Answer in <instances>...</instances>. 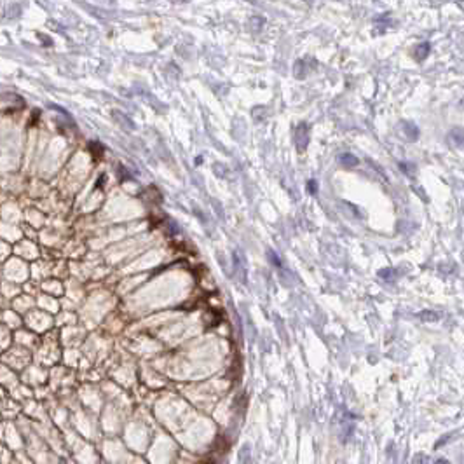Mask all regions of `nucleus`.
Listing matches in <instances>:
<instances>
[{
    "label": "nucleus",
    "instance_id": "6",
    "mask_svg": "<svg viewBox=\"0 0 464 464\" xmlns=\"http://www.w3.org/2000/svg\"><path fill=\"white\" fill-rule=\"evenodd\" d=\"M379 276H381L384 281H393L396 278V271L391 267H386V269H381V271H379Z\"/></svg>",
    "mask_w": 464,
    "mask_h": 464
},
{
    "label": "nucleus",
    "instance_id": "11",
    "mask_svg": "<svg viewBox=\"0 0 464 464\" xmlns=\"http://www.w3.org/2000/svg\"><path fill=\"white\" fill-rule=\"evenodd\" d=\"M318 181L316 180H309L307 181V192L311 194V196H314V194H318Z\"/></svg>",
    "mask_w": 464,
    "mask_h": 464
},
{
    "label": "nucleus",
    "instance_id": "12",
    "mask_svg": "<svg viewBox=\"0 0 464 464\" xmlns=\"http://www.w3.org/2000/svg\"><path fill=\"white\" fill-rule=\"evenodd\" d=\"M422 459H424V457H422L421 454H419V456H415V464H422V463H421Z\"/></svg>",
    "mask_w": 464,
    "mask_h": 464
},
{
    "label": "nucleus",
    "instance_id": "3",
    "mask_svg": "<svg viewBox=\"0 0 464 464\" xmlns=\"http://www.w3.org/2000/svg\"><path fill=\"white\" fill-rule=\"evenodd\" d=\"M429 51H431V44L429 42L417 44L415 49H413V58H415V61H424V59L428 58Z\"/></svg>",
    "mask_w": 464,
    "mask_h": 464
},
{
    "label": "nucleus",
    "instance_id": "4",
    "mask_svg": "<svg viewBox=\"0 0 464 464\" xmlns=\"http://www.w3.org/2000/svg\"><path fill=\"white\" fill-rule=\"evenodd\" d=\"M402 129H403V133H405L406 140H410V142H415L417 138H419V127H417L415 124L403 120V122H402Z\"/></svg>",
    "mask_w": 464,
    "mask_h": 464
},
{
    "label": "nucleus",
    "instance_id": "5",
    "mask_svg": "<svg viewBox=\"0 0 464 464\" xmlns=\"http://www.w3.org/2000/svg\"><path fill=\"white\" fill-rule=\"evenodd\" d=\"M339 161H341L342 166H348V168H354V166H358V163H359L358 157L352 156L351 152H346V154H342V156H339Z\"/></svg>",
    "mask_w": 464,
    "mask_h": 464
},
{
    "label": "nucleus",
    "instance_id": "8",
    "mask_svg": "<svg viewBox=\"0 0 464 464\" xmlns=\"http://www.w3.org/2000/svg\"><path fill=\"white\" fill-rule=\"evenodd\" d=\"M239 459L243 464H250V459H251V450H250V445H244L243 450L239 452Z\"/></svg>",
    "mask_w": 464,
    "mask_h": 464
},
{
    "label": "nucleus",
    "instance_id": "10",
    "mask_svg": "<svg viewBox=\"0 0 464 464\" xmlns=\"http://www.w3.org/2000/svg\"><path fill=\"white\" fill-rule=\"evenodd\" d=\"M400 170H402L403 173L408 174V176H412V174L415 173V168H413V164H408V163H400Z\"/></svg>",
    "mask_w": 464,
    "mask_h": 464
},
{
    "label": "nucleus",
    "instance_id": "9",
    "mask_svg": "<svg viewBox=\"0 0 464 464\" xmlns=\"http://www.w3.org/2000/svg\"><path fill=\"white\" fill-rule=\"evenodd\" d=\"M419 318H422V321H438L440 314L438 312H433V311H424V312L419 314Z\"/></svg>",
    "mask_w": 464,
    "mask_h": 464
},
{
    "label": "nucleus",
    "instance_id": "1",
    "mask_svg": "<svg viewBox=\"0 0 464 464\" xmlns=\"http://www.w3.org/2000/svg\"><path fill=\"white\" fill-rule=\"evenodd\" d=\"M295 142H297V149L300 152H304L309 145V124L307 122H300L297 126V131H295Z\"/></svg>",
    "mask_w": 464,
    "mask_h": 464
},
{
    "label": "nucleus",
    "instance_id": "2",
    "mask_svg": "<svg viewBox=\"0 0 464 464\" xmlns=\"http://www.w3.org/2000/svg\"><path fill=\"white\" fill-rule=\"evenodd\" d=\"M232 258H234V269H236L237 276H239L241 281H246V267H244V257L241 255L239 250H234L232 253Z\"/></svg>",
    "mask_w": 464,
    "mask_h": 464
},
{
    "label": "nucleus",
    "instance_id": "13",
    "mask_svg": "<svg viewBox=\"0 0 464 464\" xmlns=\"http://www.w3.org/2000/svg\"><path fill=\"white\" fill-rule=\"evenodd\" d=\"M436 464H449V461H447V459H438V461H436Z\"/></svg>",
    "mask_w": 464,
    "mask_h": 464
},
{
    "label": "nucleus",
    "instance_id": "7",
    "mask_svg": "<svg viewBox=\"0 0 464 464\" xmlns=\"http://www.w3.org/2000/svg\"><path fill=\"white\" fill-rule=\"evenodd\" d=\"M267 257H269V260H271V264L274 265V267H283V262H281V258L278 257V253H276L274 250H269L267 251Z\"/></svg>",
    "mask_w": 464,
    "mask_h": 464
}]
</instances>
